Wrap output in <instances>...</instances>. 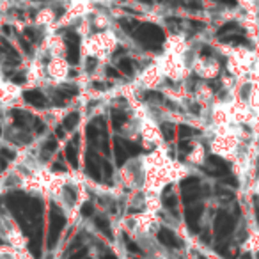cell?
<instances>
[{
	"instance_id": "10",
	"label": "cell",
	"mask_w": 259,
	"mask_h": 259,
	"mask_svg": "<svg viewBox=\"0 0 259 259\" xmlns=\"http://www.w3.org/2000/svg\"><path fill=\"white\" fill-rule=\"evenodd\" d=\"M23 91H25L23 85H18V83L4 80V82L0 83V105L11 107V105L18 103V99L21 98Z\"/></svg>"
},
{
	"instance_id": "14",
	"label": "cell",
	"mask_w": 259,
	"mask_h": 259,
	"mask_svg": "<svg viewBox=\"0 0 259 259\" xmlns=\"http://www.w3.org/2000/svg\"><path fill=\"white\" fill-rule=\"evenodd\" d=\"M206 160V146L202 144V142H195L194 147L188 151L187 155V165H194V167H199L204 163Z\"/></svg>"
},
{
	"instance_id": "8",
	"label": "cell",
	"mask_w": 259,
	"mask_h": 259,
	"mask_svg": "<svg viewBox=\"0 0 259 259\" xmlns=\"http://www.w3.org/2000/svg\"><path fill=\"white\" fill-rule=\"evenodd\" d=\"M165 82V78L162 75L160 67L156 66L155 63H151L149 66H146L144 69H140L139 77H137V83L142 89L153 91V89H160Z\"/></svg>"
},
{
	"instance_id": "7",
	"label": "cell",
	"mask_w": 259,
	"mask_h": 259,
	"mask_svg": "<svg viewBox=\"0 0 259 259\" xmlns=\"http://www.w3.org/2000/svg\"><path fill=\"white\" fill-rule=\"evenodd\" d=\"M140 139L146 146H153V147H158V146H163V135H162V130L158 126V123L149 117H142L140 119Z\"/></svg>"
},
{
	"instance_id": "12",
	"label": "cell",
	"mask_w": 259,
	"mask_h": 259,
	"mask_svg": "<svg viewBox=\"0 0 259 259\" xmlns=\"http://www.w3.org/2000/svg\"><path fill=\"white\" fill-rule=\"evenodd\" d=\"M57 21H59L57 13H55L50 5H45V7H41V9L36 13V25L45 27V29H48V32L55 31Z\"/></svg>"
},
{
	"instance_id": "11",
	"label": "cell",
	"mask_w": 259,
	"mask_h": 259,
	"mask_svg": "<svg viewBox=\"0 0 259 259\" xmlns=\"http://www.w3.org/2000/svg\"><path fill=\"white\" fill-rule=\"evenodd\" d=\"M188 48H190V43H188L187 36H183V34H172L163 43V52L172 53V55H185Z\"/></svg>"
},
{
	"instance_id": "6",
	"label": "cell",
	"mask_w": 259,
	"mask_h": 259,
	"mask_svg": "<svg viewBox=\"0 0 259 259\" xmlns=\"http://www.w3.org/2000/svg\"><path fill=\"white\" fill-rule=\"evenodd\" d=\"M45 73H47V82L52 83H63L69 77V63L66 57H50L47 66H45Z\"/></svg>"
},
{
	"instance_id": "17",
	"label": "cell",
	"mask_w": 259,
	"mask_h": 259,
	"mask_svg": "<svg viewBox=\"0 0 259 259\" xmlns=\"http://www.w3.org/2000/svg\"><path fill=\"white\" fill-rule=\"evenodd\" d=\"M252 188H254V192L259 195V178H258V179H256V181H254V185H252Z\"/></svg>"
},
{
	"instance_id": "9",
	"label": "cell",
	"mask_w": 259,
	"mask_h": 259,
	"mask_svg": "<svg viewBox=\"0 0 259 259\" xmlns=\"http://www.w3.org/2000/svg\"><path fill=\"white\" fill-rule=\"evenodd\" d=\"M220 71V63L215 57H199L192 66V73L202 80H215Z\"/></svg>"
},
{
	"instance_id": "4",
	"label": "cell",
	"mask_w": 259,
	"mask_h": 259,
	"mask_svg": "<svg viewBox=\"0 0 259 259\" xmlns=\"http://www.w3.org/2000/svg\"><path fill=\"white\" fill-rule=\"evenodd\" d=\"M153 63L160 67L163 78L171 80L172 83H185L187 78L192 75V69L187 66L183 55H172V53L162 52V55H158Z\"/></svg>"
},
{
	"instance_id": "15",
	"label": "cell",
	"mask_w": 259,
	"mask_h": 259,
	"mask_svg": "<svg viewBox=\"0 0 259 259\" xmlns=\"http://www.w3.org/2000/svg\"><path fill=\"white\" fill-rule=\"evenodd\" d=\"M250 109H252V114L256 115V119L259 121V83H254V89H252V96H250Z\"/></svg>"
},
{
	"instance_id": "16",
	"label": "cell",
	"mask_w": 259,
	"mask_h": 259,
	"mask_svg": "<svg viewBox=\"0 0 259 259\" xmlns=\"http://www.w3.org/2000/svg\"><path fill=\"white\" fill-rule=\"evenodd\" d=\"M249 80H250L252 83H259V57L256 59V63L252 64V67H250Z\"/></svg>"
},
{
	"instance_id": "3",
	"label": "cell",
	"mask_w": 259,
	"mask_h": 259,
	"mask_svg": "<svg viewBox=\"0 0 259 259\" xmlns=\"http://www.w3.org/2000/svg\"><path fill=\"white\" fill-rule=\"evenodd\" d=\"M226 57H227L226 69H227L229 77H233L234 80H245V78H249L250 67L259 55L258 52L249 50V48L233 47L226 50Z\"/></svg>"
},
{
	"instance_id": "1",
	"label": "cell",
	"mask_w": 259,
	"mask_h": 259,
	"mask_svg": "<svg viewBox=\"0 0 259 259\" xmlns=\"http://www.w3.org/2000/svg\"><path fill=\"white\" fill-rule=\"evenodd\" d=\"M208 147L215 156L224 160L233 162L236 156L245 149V131L243 126H224V128H211L208 126Z\"/></svg>"
},
{
	"instance_id": "13",
	"label": "cell",
	"mask_w": 259,
	"mask_h": 259,
	"mask_svg": "<svg viewBox=\"0 0 259 259\" xmlns=\"http://www.w3.org/2000/svg\"><path fill=\"white\" fill-rule=\"evenodd\" d=\"M194 101L197 103H201V107H211L213 101H215V91H213L208 83H197L195 89H194V94H192Z\"/></svg>"
},
{
	"instance_id": "5",
	"label": "cell",
	"mask_w": 259,
	"mask_h": 259,
	"mask_svg": "<svg viewBox=\"0 0 259 259\" xmlns=\"http://www.w3.org/2000/svg\"><path fill=\"white\" fill-rule=\"evenodd\" d=\"M144 160L142 156H135L121 167V179L130 188H144Z\"/></svg>"
},
{
	"instance_id": "2",
	"label": "cell",
	"mask_w": 259,
	"mask_h": 259,
	"mask_svg": "<svg viewBox=\"0 0 259 259\" xmlns=\"http://www.w3.org/2000/svg\"><path fill=\"white\" fill-rule=\"evenodd\" d=\"M117 45H119V39H117L114 31L107 29V31L93 32V34L82 37V45H80L82 61L91 57L96 59L98 63L105 64L112 57V53L115 52Z\"/></svg>"
}]
</instances>
